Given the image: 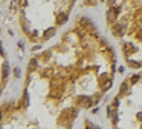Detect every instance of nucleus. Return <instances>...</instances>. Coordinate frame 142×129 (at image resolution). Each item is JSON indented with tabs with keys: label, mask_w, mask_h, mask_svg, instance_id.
<instances>
[{
	"label": "nucleus",
	"mask_w": 142,
	"mask_h": 129,
	"mask_svg": "<svg viewBox=\"0 0 142 129\" xmlns=\"http://www.w3.org/2000/svg\"><path fill=\"white\" fill-rule=\"evenodd\" d=\"M8 72H9V71H8V65H5V66H3V77L8 75Z\"/></svg>",
	"instance_id": "obj_2"
},
{
	"label": "nucleus",
	"mask_w": 142,
	"mask_h": 129,
	"mask_svg": "<svg viewBox=\"0 0 142 129\" xmlns=\"http://www.w3.org/2000/svg\"><path fill=\"white\" fill-rule=\"evenodd\" d=\"M35 66H37V60L34 59V60H31V63H29V69H31V71H34V69H35Z\"/></svg>",
	"instance_id": "obj_1"
}]
</instances>
